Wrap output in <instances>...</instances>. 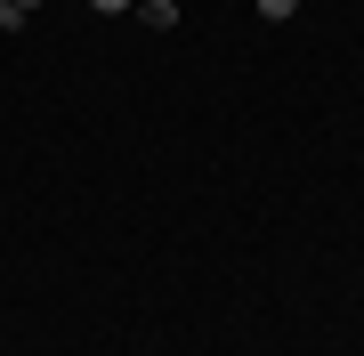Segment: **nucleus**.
Segmentation results:
<instances>
[{
    "label": "nucleus",
    "instance_id": "obj_3",
    "mask_svg": "<svg viewBox=\"0 0 364 356\" xmlns=\"http://www.w3.org/2000/svg\"><path fill=\"white\" fill-rule=\"evenodd\" d=\"M299 9V0H259V16H291Z\"/></svg>",
    "mask_w": 364,
    "mask_h": 356
},
{
    "label": "nucleus",
    "instance_id": "obj_4",
    "mask_svg": "<svg viewBox=\"0 0 364 356\" xmlns=\"http://www.w3.org/2000/svg\"><path fill=\"white\" fill-rule=\"evenodd\" d=\"M90 9H105V16H122V9H130V0H90Z\"/></svg>",
    "mask_w": 364,
    "mask_h": 356
},
{
    "label": "nucleus",
    "instance_id": "obj_1",
    "mask_svg": "<svg viewBox=\"0 0 364 356\" xmlns=\"http://www.w3.org/2000/svg\"><path fill=\"white\" fill-rule=\"evenodd\" d=\"M138 16H146V33H170V25H178V0H146Z\"/></svg>",
    "mask_w": 364,
    "mask_h": 356
},
{
    "label": "nucleus",
    "instance_id": "obj_5",
    "mask_svg": "<svg viewBox=\"0 0 364 356\" xmlns=\"http://www.w3.org/2000/svg\"><path fill=\"white\" fill-rule=\"evenodd\" d=\"M16 9H25V16H33V9H41V0H16Z\"/></svg>",
    "mask_w": 364,
    "mask_h": 356
},
{
    "label": "nucleus",
    "instance_id": "obj_2",
    "mask_svg": "<svg viewBox=\"0 0 364 356\" xmlns=\"http://www.w3.org/2000/svg\"><path fill=\"white\" fill-rule=\"evenodd\" d=\"M25 25V9H16V0H0V33H16Z\"/></svg>",
    "mask_w": 364,
    "mask_h": 356
}]
</instances>
